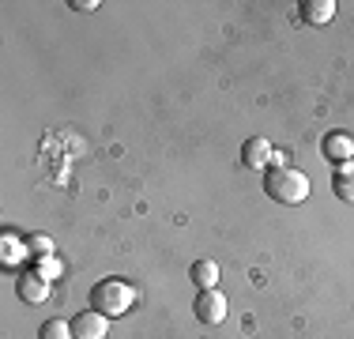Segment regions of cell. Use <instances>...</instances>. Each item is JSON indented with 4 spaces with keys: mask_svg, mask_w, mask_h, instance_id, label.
<instances>
[{
    "mask_svg": "<svg viewBox=\"0 0 354 339\" xmlns=\"http://www.w3.org/2000/svg\"><path fill=\"white\" fill-rule=\"evenodd\" d=\"M264 192L275 203L294 208V203H306L309 200V177L301 174V170H294V166H279V170L272 166L264 174Z\"/></svg>",
    "mask_w": 354,
    "mask_h": 339,
    "instance_id": "1",
    "label": "cell"
},
{
    "mask_svg": "<svg viewBox=\"0 0 354 339\" xmlns=\"http://www.w3.org/2000/svg\"><path fill=\"white\" fill-rule=\"evenodd\" d=\"M132 286L121 283V279H98L95 291H91V309L102 313V317H121V313L132 309Z\"/></svg>",
    "mask_w": 354,
    "mask_h": 339,
    "instance_id": "2",
    "label": "cell"
},
{
    "mask_svg": "<svg viewBox=\"0 0 354 339\" xmlns=\"http://www.w3.org/2000/svg\"><path fill=\"white\" fill-rule=\"evenodd\" d=\"M15 294H19L23 302H30V305H41L49 298V275L46 271H35V268L19 271V279H15Z\"/></svg>",
    "mask_w": 354,
    "mask_h": 339,
    "instance_id": "3",
    "label": "cell"
},
{
    "mask_svg": "<svg viewBox=\"0 0 354 339\" xmlns=\"http://www.w3.org/2000/svg\"><path fill=\"white\" fill-rule=\"evenodd\" d=\"M192 313H196L200 324H223L226 320V298L218 291H200L196 302H192Z\"/></svg>",
    "mask_w": 354,
    "mask_h": 339,
    "instance_id": "4",
    "label": "cell"
},
{
    "mask_svg": "<svg viewBox=\"0 0 354 339\" xmlns=\"http://www.w3.org/2000/svg\"><path fill=\"white\" fill-rule=\"evenodd\" d=\"M68 324H72V339H106L109 336V317H102V313H95V309L72 317Z\"/></svg>",
    "mask_w": 354,
    "mask_h": 339,
    "instance_id": "5",
    "label": "cell"
},
{
    "mask_svg": "<svg viewBox=\"0 0 354 339\" xmlns=\"http://www.w3.org/2000/svg\"><path fill=\"white\" fill-rule=\"evenodd\" d=\"M320 155H324L332 166H343V163L354 158V140L347 132H328L324 143H320Z\"/></svg>",
    "mask_w": 354,
    "mask_h": 339,
    "instance_id": "6",
    "label": "cell"
},
{
    "mask_svg": "<svg viewBox=\"0 0 354 339\" xmlns=\"http://www.w3.org/2000/svg\"><path fill=\"white\" fill-rule=\"evenodd\" d=\"M272 143L264 140V136H252V140L241 143V163H245L249 170H268L272 166Z\"/></svg>",
    "mask_w": 354,
    "mask_h": 339,
    "instance_id": "7",
    "label": "cell"
},
{
    "mask_svg": "<svg viewBox=\"0 0 354 339\" xmlns=\"http://www.w3.org/2000/svg\"><path fill=\"white\" fill-rule=\"evenodd\" d=\"M298 15H301V23H309V27H324V23H332V15H335V0H301Z\"/></svg>",
    "mask_w": 354,
    "mask_h": 339,
    "instance_id": "8",
    "label": "cell"
},
{
    "mask_svg": "<svg viewBox=\"0 0 354 339\" xmlns=\"http://www.w3.org/2000/svg\"><path fill=\"white\" fill-rule=\"evenodd\" d=\"M332 192H335L343 203H354V158H351V163H343V166H335V174H332Z\"/></svg>",
    "mask_w": 354,
    "mask_h": 339,
    "instance_id": "9",
    "label": "cell"
},
{
    "mask_svg": "<svg viewBox=\"0 0 354 339\" xmlns=\"http://www.w3.org/2000/svg\"><path fill=\"white\" fill-rule=\"evenodd\" d=\"M189 279L200 286V291H215V283H218V264H215V260H196V264L189 268Z\"/></svg>",
    "mask_w": 354,
    "mask_h": 339,
    "instance_id": "10",
    "label": "cell"
},
{
    "mask_svg": "<svg viewBox=\"0 0 354 339\" xmlns=\"http://www.w3.org/2000/svg\"><path fill=\"white\" fill-rule=\"evenodd\" d=\"M23 245H27V253H30L35 260H46V257H53V241H49L46 234H30Z\"/></svg>",
    "mask_w": 354,
    "mask_h": 339,
    "instance_id": "11",
    "label": "cell"
},
{
    "mask_svg": "<svg viewBox=\"0 0 354 339\" xmlns=\"http://www.w3.org/2000/svg\"><path fill=\"white\" fill-rule=\"evenodd\" d=\"M38 339H72V324H64V320L53 317L38 328Z\"/></svg>",
    "mask_w": 354,
    "mask_h": 339,
    "instance_id": "12",
    "label": "cell"
},
{
    "mask_svg": "<svg viewBox=\"0 0 354 339\" xmlns=\"http://www.w3.org/2000/svg\"><path fill=\"white\" fill-rule=\"evenodd\" d=\"M72 8H75V12H95L98 0H72Z\"/></svg>",
    "mask_w": 354,
    "mask_h": 339,
    "instance_id": "13",
    "label": "cell"
}]
</instances>
